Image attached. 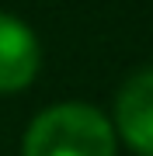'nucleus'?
<instances>
[{
  "label": "nucleus",
  "instance_id": "2",
  "mask_svg": "<svg viewBox=\"0 0 153 156\" xmlns=\"http://www.w3.org/2000/svg\"><path fill=\"white\" fill-rule=\"evenodd\" d=\"M115 128L136 156H153V69H139L115 97Z\"/></svg>",
  "mask_w": 153,
  "mask_h": 156
},
{
  "label": "nucleus",
  "instance_id": "3",
  "mask_svg": "<svg viewBox=\"0 0 153 156\" xmlns=\"http://www.w3.org/2000/svg\"><path fill=\"white\" fill-rule=\"evenodd\" d=\"M38 38L14 14H0V94L24 90L38 76Z\"/></svg>",
  "mask_w": 153,
  "mask_h": 156
},
{
  "label": "nucleus",
  "instance_id": "1",
  "mask_svg": "<svg viewBox=\"0 0 153 156\" xmlns=\"http://www.w3.org/2000/svg\"><path fill=\"white\" fill-rule=\"evenodd\" d=\"M24 156H115V125L91 104L46 108L24 132Z\"/></svg>",
  "mask_w": 153,
  "mask_h": 156
}]
</instances>
